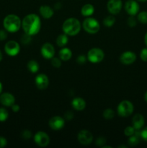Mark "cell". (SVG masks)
Here are the masks:
<instances>
[{
  "instance_id": "cell-44",
  "label": "cell",
  "mask_w": 147,
  "mask_h": 148,
  "mask_svg": "<svg viewBox=\"0 0 147 148\" xmlns=\"http://www.w3.org/2000/svg\"><path fill=\"white\" fill-rule=\"evenodd\" d=\"M144 98H145V101H146V102L147 103V92H146V94H145V96H144Z\"/></svg>"
},
{
  "instance_id": "cell-23",
  "label": "cell",
  "mask_w": 147,
  "mask_h": 148,
  "mask_svg": "<svg viewBox=\"0 0 147 148\" xmlns=\"http://www.w3.org/2000/svg\"><path fill=\"white\" fill-rule=\"evenodd\" d=\"M68 41H69V39H68L66 34L59 35L57 38H56V44L60 46V47H63V46H66Z\"/></svg>"
},
{
  "instance_id": "cell-4",
  "label": "cell",
  "mask_w": 147,
  "mask_h": 148,
  "mask_svg": "<svg viewBox=\"0 0 147 148\" xmlns=\"http://www.w3.org/2000/svg\"><path fill=\"white\" fill-rule=\"evenodd\" d=\"M82 26L84 30L89 34H95L98 33L100 28L99 22L92 17H87L85 19L82 23Z\"/></svg>"
},
{
  "instance_id": "cell-22",
  "label": "cell",
  "mask_w": 147,
  "mask_h": 148,
  "mask_svg": "<svg viewBox=\"0 0 147 148\" xmlns=\"http://www.w3.org/2000/svg\"><path fill=\"white\" fill-rule=\"evenodd\" d=\"M140 137H141V132L137 133H134L133 135L130 136L129 139H128V145L130 146H135L139 143L140 142Z\"/></svg>"
},
{
  "instance_id": "cell-8",
  "label": "cell",
  "mask_w": 147,
  "mask_h": 148,
  "mask_svg": "<svg viewBox=\"0 0 147 148\" xmlns=\"http://www.w3.org/2000/svg\"><path fill=\"white\" fill-rule=\"evenodd\" d=\"M78 141L83 145H88L93 140V136L92 133L86 130H81L77 135Z\"/></svg>"
},
{
  "instance_id": "cell-2",
  "label": "cell",
  "mask_w": 147,
  "mask_h": 148,
  "mask_svg": "<svg viewBox=\"0 0 147 148\" xmlns=\"http://www.w3.org/2000/svg\"><path fill=\"white\" fill-rule=\"evenodd\" d=\"M62 29H63V33L68 36H76L81 30L80 22L76 18L71 17L63 22Z\"/></svg>"
},
{
  "instance_id": "cell-14",
  "label": "cell",
  "mask_w": 147,
  "mask_h": 148,
  "mask_svg": "<svg viewBox=\"0 0 147 148\" xmlns=\"http://www.w3.org/2000/svg\"><path fill=\"white\" fill-rule=\"evenodd\" d=\"M36 87L40 90H45L48 88L49 85V79L47 75L44 74H40L37 75L35 79Z\"/></svg>"
},
{
  "instance_id": "cell-38",
  "label": "cell",
  "mask_w": 147,
  "mask_h": 148,
  "mask_svg": "<svg viewBox=\"0 0 147 148\" xmlns=\"http://www.w3.org/2000/svg\"><path fill=\"white\" fill-rule=\"evenodd\" d=\"M7 144V141L4 137H0V148L5 147Z\"/></svg>"
},
{
  "instance_id": "cell-18",
  "label": "cell",
  "mask_w": 147,
  "mask_h": 148,
  "mask_svg": "<svg viewBox=\"0 0 147 148\" xmlns=\"http://www.w3.org/2000/svg\"><path fill=\"white\" fill-rule=\"evenodd\" d=\"M71 106L76 111H82L86 107V102L82 98H75L72 100Z\"/></svg>"
},
{
  "instance_id": "cell-24",
  "label": "cell",
  "mask_w": 147,
  "mask_h": 148,
  "mask_svg": "<svg viewBox=\"0 0 147 148\" xmlns=\"http://www.w3.org/2000/svg\"><path fill=\"white\" fill-rule=\"evenodd\" d=\"M27 69L32 73H36L39 70V64L36 61L30 60L27 64Z\"/></svg>"
},
{
  "instance_id": "cell-30",
  "label": "cell",
  "mask_w": 147,
  "mask_h": 148,
  "mask_svg": "<svg viewBox=\"0 0 147 148\" xmlns=\"http://www.w3.org/2000/svg\"><path fill=\"white\" fill-rule=\"evenodd\" d=\"M135 130L134 129L133 127H127L124 130V134L127 136V137H130V136L133 135L135 133Z\"/></svg>"
},
{
  "instance_id": "cell-28",
  "label": "cell",
  "mask_w": 147,
  "mask_h": 148,
  "mask_svg": "<svg viewBox=\"0 0 147 148\" xmlns=\"http://www.w3.org/2000/svg\"><path fill=\"white\" fill-rule=\"evenodd\" d=\"M9 116L8 111L4 108H0V121H5Z\"/></svg>"
},
{
  "instance_id": "cell-29",
  "label": "cell",
  "mask_w": 147,
  "mask_h": 148,
  "mask_svg": "<svg viewBox=\"0 0 147 148\" xmlns=\"http://www.w3.org/2000/svg\"><path fill=\"white\" fill-rule=\"evenodd\" d=\"M61 59H59V58L53 57L51 59V64L53 67L55 68H59L61 66Z\"/></svg>"
},
{
  "instance_id": "cell-11",
  "label": "cell",
  "mask_w": 147,
  "mask_h": 148,
  "mask_svg": "<svg viewBox=\"0 0 147 148\" xmlns=\"http://www.w3.org/2000/svg\"><path fill=\"white\" fill-rule=\"evenodd\" d=\"M139 5L135 0H128L125 2V10L128 14L134 16L139 11Z\"/></svg>"
},
{
  "instance_id": "cell-7",
  "label": "cell",
  "mask_w": 147,
  "mask_h": 148,
  "mask_svg": "<svg viewBox=\"0 0 147 148\" xmlns=\"http://www.w3.org/2000/svg\"><path fill=\"white\" fill-rule=\"evenodd\" d=\"M4 51L9 56H16L18 54L20 51V44L14 40H10L4 46Z\"/></svg>"
},
{
  "instance_id": "cell-41",
  "label": "cell",
  "mask_w": 147,
  "mask_h": 148,
  "mask_svg": "<svg viewBox=\"0 0 147 148\" xmlns=\"http://www.w3.org/2000/svg\"><path fill=\"white\" fill-rule=\"evenodd\" d=\"M12 111L14 112H18L20 111V106L18 105H17V104L14 103L12 106Z\"/></svg>"
},
{
  "instance_id": "cell-34",
  "label": "cell",
  "mask_w": 147,
  "mask_h": 148,
  "mask_svg": "<svg viewBox=\"0 0 147 148\" xmlns=\"http://www.w3.org/2000/svg\"><path fill=\"white\" fill-rule=\"evenodd\" d=\"M105 143H106V140H105V139L103 137H99L96 140V143H95V144H96L97 145L102 146H102H103V145L105 144Z\"/></svg>"
},
{
  "instance_id": "cell-21",
  "label": "cell",
  "mask_w": 147,
  "mask_h": 148,
  "mask_svg": "<svg viewBox=\"0 0 147 148\" xmlns=\"http://www.w3.org/2000/svg\"><path fill=\"white\" fill-rule=\"evenodd\" d=\"M94 12H95V8H94L93 5H92L91 4H85L81 10V13L84 17H89V16L92 15Z\"/></svg>"
},
{
  "instance_id": "cell-5",
  "label": "cell",
  "mask_w": 147,
  "mask_h": 148,
  "mask_svg": "<svg viewBox=\"0 0 147 148\" xmlns=\"http://www.w3.org/2000/svg\"><path fill=\"white\" fill-rule=\"evenodd\" d=\"M133 105L129 101H122L118 106V114L122 117H127L133 112Z\"/></svg>"
},
{
  "instance_id": "cell-26",
  "label": "cell",
  "mask_w": 147,
  "mask_h": 148,
  "mask_svg": "<svg viewBox=\"0 0 147 148\" xmlns=\"http://www.w3.org/2000/svg\"><path fill=\"white\" fill-rule=\"evenodd\" d=\"M102 115H103V117L105 119L110 120L115 116V113H114V111H112V109H110V108H107V109H105V111H104Z\"/></svg>"
},
{
  "instance_id": "cell-10",
  "label": "cell",
  "mask_w": 147,
  "mask_h": 148,
  "mask_svg": "<svg viewBox=\"0 0 147 148\" xmlns=\"http://www.w3.org/2000/svg\"><path fill=\"white\" fill-rule=\"evenodd\" d=\"M65 121L62 117L59 116H56L52 117L48 121V125L52 130H60L61 129L63 128L64 127Z\"/></svg>"
},
{
  "instance_id": "cell-37",
  "label": "cell",
  "mask_w": 147,
  "mask_h": 148,
  "mask_svg": "<svg viewBox=\"0 0 147 148\" xmlns=\"http://www.w3.org/2000/svg\"><path fill=\"white\" fill-rule=\"evenodd\" d=\"M7 38V33L6 30H0V40H5Z\"/></svg>"
},
{
  "instance_id": "cell-36",
  "label": "cell",
  "mask_w": 147,
  "mask_h": 148,
  "mask_svg": "<svg viewBox=\"0 0 147 148\" xmlns=\"http://www.w3.org/2000/svg\"><path fill=\"white\" fill-rule=\"evenodd\" d=\"M141 137L146 142H147V127L141 131Z\"/></svg>"
},
{
  "instance_id": "cell-20",
  "label": "cell",
  "mask_w": 147,
  "mask_h": 148,
  "mask_svg": "<svg viewBox=\"0 0 147 148\" xmlns=\"http://www.w3.org/2000/svg\"><path fill=\"white\" fill-rule=\"evenodd\" d=\"M59 57L62 61H68L71 58L72 52L69 48H63L61 50H60L59 53Z\"/></svg>"
},
{
  "instance_id": "cell-1",
  "label": "cell",
  "mask_w": 147,
  "mask_h": 148,
  "mask_svg": "<svg viewBox=\"0 0 147 148\" xmlns=\"http://www.w3.org/2000/svg\"><path fill=\"white\" fill-rule=\"evenodd\" d=\"M40 19L37 14H30L26 15L22 21V27L25 34L34 36L40 30Z\"/></svg>"
},
{
  "instance_id": "cell-31",
  "label": "cell",
  "mask_w": 147,
  "mask_h": 148,
  "mask_svg": "<svg viewBox=\"0 0 147 148\" xmlns=\"http://www.w3.org/2000/svg\"><path fill=\"white\" fill-rule=\"evenodd\" d=\"M32 137V133L30 130H24L22 132V137L24 140H28Z\"/></svg>"
},
{
  "instance_id": "cell-39",
  "label": "cell",
  "mask_w": 147,
  "mask_h": 148,
  "mask_svg": "<svg viewBox=\"0 0 147 148\" xmlns=\"http://www.w3.org/2000/svg\"><path fill=\"white\" fill-rule=\"evenodd\" d=\"M30 36H29V35L26 34V35H24V36H22V38L21 39V41L23 43H28L29 41H30Z\"/></svg>"
},
{
  "instance_id": "cell-6",
  "label": "cell",
  "mask_w": 147,
  "mask_h": 148,
  "mask_svg": "<svg viewBox=\"0 0 147 148\" xmlns=\"http://www.w3.org/2000/svg\"><path fill=\"white\" fill-rule=\"evenodd\" d=\"M105 56L103 51L99 48L91 49L87 53V59L93 64L99 63L102 62Z\"/></svg>"
},
{
  "instance_id": "cell-42",
  "label": "cell",
  "mask_w": 147,
  "mask_h": 148,
  "mask_svg": "<svg viewBox=\"0 0 147 148\" xmlns=\"http://www.w3.org/2000/svg\"><path fill=\"white\" fill-rule=\"evenodd\" d=\"M144 40H145V43H146V46H147V33H146V35H145V38H144Z\"/></svg>"
},
{
  "instance_id": "cell-25",
  "label": "cell",
  "mask_w": 147,
  "mask_h": 148,
  "mask_svg": "<svg viewBox=\"0 0 147 148\" xmlns=\"http://www.w3.org/2000/svg\"><path fill=\"white\" fill-rule=\"evenodd\" d=\"M115 18L114 17V16L112 15H109V16H107L106 17H105L103 20V24L104 25L106 26V27H111L112 26V25L115 23Z\"/></svg>"
},
{
  "instance_id": "cell-16",
  "label": "cell",
  "mask_w": 147,
  "mask_h": 148,
  "mask_svg": "<svg viewBox=\"0 0 147 148\" xmlns=\"http://www.w3.org/2000/svg\"><path fill=\"white\" fill-rule=\"evenodd\" d=\"M15 102L14 95L9 92H4L0 95V103L5 106H12Z\"/></svg>"
},
{
  "instance_id": "cell-40",
  "label": "cell",
  "mask_w": 147,
  "mask_h": 148,
  "mask_svg": "<svg viewBox=\"0 0 147 148\" xmlns=\"http://www.w3.org/2000/svg\"><path fill=\"white\" fill-rule=\"evenodd\" d=\"M73 116V114H72V112H71V111H68V112H66V114H65V118L67 120H71Z\"/></svg>"
},
{
  "instance_id": "cell-33",
  "label": "cell",
  "mask_w": 147,
  "mask_h": 148,
  "mask_svg": "<svg viewBox=\"0 0 147 148\" xmlns=\"http://www.w3.org/2000/svg\"><path fill=\"white\" fill-rule=\"evenodd\" d=\"M128 25L131 27H135V25H136V21H135V19L134 18L133 16H131V17L128 19Z\"/></svg>"
},
{
  "instance_id": "cell-45",
  "label": "cell",
  "mask_w": 147,
  "mask_h": 148,
  "mask_svg": "<svg viewBox=\"0 0 147 148\" xmlns=\"http://www.w3.org/2000/svg\"><path fill=\"white\" fill-rule=\"evenodd\" d=\"M1 59H2V53H1V52L0 51V62L1 61Z\"/></svg>"
},
{
  "instance_id": "cell-3",
  "label": "cell",
  "mask_w": 147,
  "mask_h": 148,
  "mask_svg": "<svg viewBox=\"0 0 147 148\" xmlns=\"http://www.w3.org/2000/svg\"><path fill=\"white\" fill-rule=\"evenodd\" d=\"M3 25L7 31L10 33H15L18 31L21 27L22 22L18 16L15 14H8L4 19Z\"/></svg>"
},
{
  "instance_id": "cell-15",
  "label": "cell",
  "mask_w": 147,
  "mask_h": 148,
  "mask_svg": "<svg viewBox=\"0 0 147 148\" xmlns=\"http://www.w3.org/2000/svg\"><path fill=\"white\" fill-rule=\"evenodd\" d=\"M136 59V55L132 51H125L120 56V61L123 64H131Z\"/></svg>"
},
{
  "instance_id": "cell-13",
  "label": "cell",
  "mask_w": 147,
  "mask_h": 148,
  "mask_svg": "<svg viewBox=\"0 0 147 148\" xmlns=\"http://www.w3.org/2000/svg\"><path fill=\"white\" fill-rule=\"evenodd\" d=\"M41 54L45 59H52L55 55V49L53 45L50 43H44L41 48Z\"/></svg>"
},
{
  "instance_id": "cell-27",
  "label": "cell",
  "mask_w": 147,
  "mask_h": 148,
  "mask_svg": "<svg viewBox=\"0 0 147 148\" xmlns=\"http://www.w3.org/2000/svg\"><path fill=\"white\" fill-rule=\"evenodd\" d=\"M138 20L141 23L146 24L147 23V12H141L138 14Z\"/></svg>"
},
{
  "instance_id": "cell-32",
  "label": "cell",
  "mask_w": 147,
  "mask_h": 148,
  "mask_svg": "<svg viewBox=\"0 0 147 148\" xmlns=\"http://www.w3.org/2000/svg\"><path fill=\"white\" fill-rule=\"evenodd\" d=\"M140 56H141V60H143L144 62H147V48L145 49H143L141 50V53H140Z\"/></svg>"
},
{
  "instance_id": "cell-19",
  "label": "cell",
  "mask_w": 147,
  "mask_h": 148,
  "mask_svg": "<svg viewBox=\"0 0 147 148\" xmlns=\"http://www.w3.org/2000/svg\"><path fill=\"white\" fill-rule=\"evenodd\" d=\"M39 11H40V13L42 15V17L46 19H49L52 17L53 15V13H54L53 9L47 5H42L40 7Z\"/></svg>"
},
{
  "instance_id": "cell-43",
  "label": "cell",
  "mask_w": 147,
  "mask_h": 148,
  "mask_svg": "<svg viewBox=\"0 0 147 148\" xmlns=\"http://www.w3.org/2000/svg\"><path fill=\"white\" fill-rule=\"evenodd\" d=\"M2 89H3L2 85H1V82H0V95H1V91H2Z\"/></svg>"
},
{
  "instance_id": "cell-35",
  "label": "cell",
  "mask_w": 147,
  "mask_h": 148,
  "mask_svg": "<svg viewBox=\"0 0 147 148\" xmlns=\"http://www.w3.org/2000/svg\"><path fill=\"white\" fill-rule=\"evenodd\" d=\"M86 57H85L84 55H80V56H79L77 57V59H76V62H77V63L79 64H84L85 62H86Z\"/></svg>"
},
{
  "instance_id": "cell-12",
  "label": "cell",
  "mask_w": 147,
  "mask_h": 148,
  "mask_svg": "<svg viewBox=\"0 0 147 148\" xmlns=\"http://www.w3.org/2000/svg\"><path fill=\"white\" fill-rule=\"evenodd\" d=\"M108 10L112 14H116L120 12L122 8L121 0H109L107 4Z\"/></svg>"
},
{
  "instance_id": "cell-9",
  "label": "cell",
  "mask_w": 147,
  "mask_h": 148,
  "mask_svg": "<svg viewBox=\"0 0 147 148\" xmlns=\"http://www.w3.org/2000/svg\"><path fill=\"white\" fill-rule=\"evenodd\" d=\"M34 141L40 147H46L50 143V137L43 132H38L34 136Z\"/></svg>"
},
{
  "instance_id": "cell-46",
  "label": "cell",
  "mask_w": 147,
  "mask_h": 148,
  "mask_svg": "<svg viewBox=\"0 0 147 148\" xmlns=\"http://www.w3.org/2000/svg\"><path fill=\"white\" fill-rule=\"evenodd\" d=\"M138 1H141V2H144V1H146L147 0H137Z\"/></svg>"
},
{
  "instance_id": "cell-17",
  "label": "cell",
  "mask_w": 147,
  "mask_h": 148,
  "mask_svg": "<svg viewBox=\"0 0 147 148\" xmlns=\"http://www.w3.org/2000/svg\"><path fill=\"white\" fill-rule=\"evenodd\" d=\"M144 118L141 114H137L133 117L132 124L135 130H139L144 125Z\"/></svg>"
}]
</instances>
